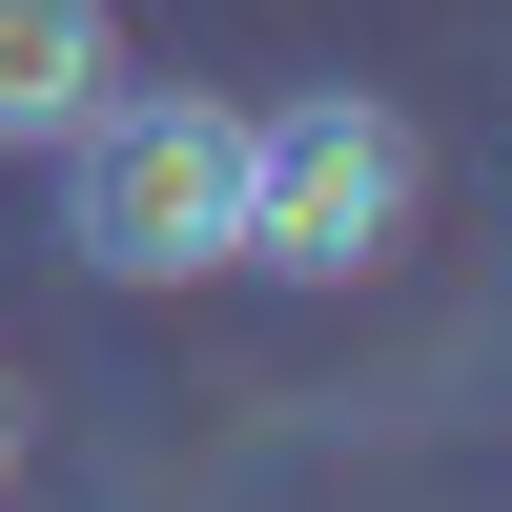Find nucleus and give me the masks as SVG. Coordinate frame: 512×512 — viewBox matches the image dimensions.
<instances>
[{
  "instance_id": "obj_3",
  "label": "nucleus",
  "mask_w": 512,
  "mask_h": 512,
  "mask_svg": "<svg viewBox=\"0 0 512 512\" xmlns=\"http://www.w3.org/2000/svg\"><path fill=\"white\" fill-rule=\"evenodd\" d=\"M123 82V0H0V144H62Z\"/></svg>"
},
{
  "instance_id": "obj_1",
  "label": "nucleus",
  "mask_w": 512,
  "mask_h": 512,
  "mask_svg": "<svg viewBox=\"0 0 512 512\" xmlns=\"http://www.w3.org/2000/svg\"><path fill=\"white\" fill-rule=\"evenodd\" d=\"M41 164H62V246H82L103 287H205V267H246V103H205V82H103Z\"/></svg>"
},
{
  "instance_id": "obj_4",
  "label": "nucleus",
  "mask_w": 512,
  "mask_h": 512,
  "mask_svg": "<svg viewBox=\"0 0 512 512\" xmlns=\"http://www.w3.org/2000/svg\"><path fill=\"white\" fill-rule=\"evenodd\" d=\"M0 492H21V369H0Z\"/></svg>"
},
{
  "instance_id": "obj_2",
  "label": "nucleus",
  "mask_w": 512,
  "mask_h": 512,
  "mask_svg": "<svg viewBox=\"0 0 512 512\" xmlns=\"http://www.w3.org/2000/svg\"><path fill=\"white\" fill-rule=\"evenodd\" d=\"M410 205H431V144H410L390 103H267L246 123V267H287V287H369L410 246Z\"/></svg>"
}]
</instances>
